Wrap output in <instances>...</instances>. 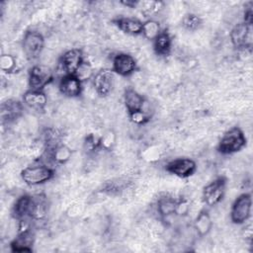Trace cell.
I'll return each mask as SVG.
<instances>
[{"label": "cell", "instance_id": "obj_1", "mask_svg": "<svg viewBox=\"0 0 253 253\" xmlns=\"http://www.w3.org/2000/svg\"><path fill=\"white\" fill-rule=\"evenodd\" d=\"M55 175L54 169L45 163L30 165L21 171V178L29 186H38L50 181Z\"/></svg>", "mask_w": 253, "mask_h": 253}, {"label": "cell", "instance_id": "obj_14", "mask_svg": "<svg viewBox=\"0 0 253 253\" xmlns=\"http://www.w3.org/2000/svg\"><path fill=\"white\" fill-rule=\"evenodd\" d=\"M92 83L97 94L101 97H106L113 89L114 72L112 69H102L93 75Z\"/></svg>", "mask_w": 253, "mask_h": 253}, {"label": "cell", "instance_id": "obj_19", "mask_svg": "<svg viewBox=\"0 0 253 253\" xmlns=\"http://www.w3.org/2000/svg\"><path fill=\"white\" fill-rule=\"evenodd\" d=\"M112 22L125 34L137 36L141 35L142 33L143 22H141L138 19L130 17H118L116 19H113Z\"/></svg>", "mask_w": 253, "mask_h": 253}, {"label": "cell", "instance_id": "obj_15", "mask_svg": "<svg viewBox=\"0 0 253 253\" xmlns=\"http://www.w3.org/2000/svg\"><path fill=\"white\" fill-rule=\"evenodd\" d=\"M124 103L129 118L139 113H146L144 111L145 98L133 88H126L125 90Z\"/></svg>", "mask_w": 253, "mask_h": 253}, {"label": "cell", "instance_id": "obj_3", "mask_svg": "<svg viewBox=\"0 0 253 253\" xmlns=\"http://www.w3.org/2000/svg\"><path fill=\"white\" fill-rule=\"evenodd\" d=\"M252 198L249 193L239 195L233 202L230 210V219L234 224H243L251 216Z\"/></svg>", "mask_w": 253, "mask_h": 253}, {"label": "cell", "instance_id": "obj_4", "mask_svg": "<svg viewBox=\"0 0 253 253\" xmlns=\"http://www.w3.org/2000/svg\"><path fill=\"white\" fill-rule=\"evenodd\" d=\"M22 47L29 60L37 59L44 47V38L37 31H27L22 40Z\"/></svg>", "mask_w": 253, "mask_h": 253}, {"label": "cell", "instance_id": "obj_20", "mask_svg": "<svg viewBox=\"0 0 253 253\" xmlns=\"http://www.w3.org/2000/svg\"><path fill=\"white\" fill-rule=\"evenodd\" d=\"M172 37L167 29L161 33L153 41V50L158 56H168L172 48Z\"/></svg>", "mask_w": 253, "mask_h": 253}, {"label": "cell", "instance_id": "obj_28", "mask_svg": "<svg viewBox=\"0 0 253 253\" xmlns=\"http://www.w3.org/2000/svg\"><path fill=\"white\" fill-rule=\"evenodd\" d=\"M121 4H123L124 6L126 7H128V8H136L138 7L139 5V1H135V0H124V1H121Z\"/></svg>", "mask_w": 253, "mask_h": 253}, {"label": "cell", "instance_id": "obj_12", "mask_svg": "<svg viewBox=\"0 0 253 253\" xmlns=\"http://www.w3.org/2000/svg\"><path fill=\"white\" fill-rule=\"evenodd\" d=\"M83 81L76 74H64L58 82L59 92L68 98H76L82 94Z\"/></svg>", "mask_w": 253, "mask_h": 253}, {"label": "cell", "instance_id": "obj_16", "mask_svg": "<svg viewBox=\"0 0 253 253\" xmlns=\"http://www.w3.org/2000/svg\"><path fill=\"white\" fill-rule=\"evenodd\" d=\"M2 124H11L24 114V104L15 99H8L1 104L0 109Z\"/></svg>", "mask_w": 253, "mask_h": 253}, {"label": "cell", "instance_id": "obj_25", "mask_svg": "<svg viewBox=\"0 0 253 253\" xmlns=\"http://www.w3.org/2000/svg\"><path fill=\"white\" fill-rule=\"evenodd\" d=\"M17 67V60L12 54H2L0 56V68L6 73L15 71Z\"/></svg>", "mask_w": 253, "mask_h": 253}, {"label": "cell", "instance_id": "obj_24", "mask_svg": "<svg viewBox=\"0 0 253 253\" xmlns=\"http://www.w3.org/2000/svg\"><path fill=\"white\" fill-rule=\"evenodd\" d=\"M203 20L196 14L189 13L182 19V26L188 31H196L201 28Z\"/></svg>", "mask_w": 253, "mask_h": 253}, {"label": "cell", "instance_id": "obj_18", "mask_svg": "<svg viewBox=\"0 0 253 253\" xmlns=\"http://www.w3.org/2000/svg\"><path fill=\"white\" fill-rule=\"evenodd\" d=\"M23 103L37 112H44L47 105V97L43 91L29 89L23 95Z\"/></svg>", "mask_w": 253, "mask_h": 253}, {"label": "cell", "instance_id": "obj_13", "mask_svg": "<svg viewBox=\"0 0 253 253\" xmlns=\"http://www.w3.org/2000/svg\"><path fill=\"white\" fill-rule=\"evenodd\" d=\"M35 244V233L31 227L22 228L17 236L11 241L12 252H32Z\"/></svg>", "mask_w": 253, "mask_h": 253}, {"label": "cell", "instance_id": "obj_17", "mask_svg": "<svg viewBox=\"0 0 253 253\" xmlns=\"http://www.w3.org/2000/svg\"><path fill=\"white\" fill-rule=\"evenodd\" d=\"M179 204L180 199H175L168 195L161 196L158 198L156 203V210L159 216L162 219H168L169 217L176 215L178 212Z\"/></svg>", "mask_w": 253, "mask_h": 253}, {"label": "cell", "instance_id": "obj_8", "mask_svg": "<svg viewBox=\"0 0 253 253\" xmlns=\"http://www.w3.org/2000/svg\"><path fill=\"white\" fill-rule=\"evenodd\" d=\"M84 55L79 48H70L62 53L59 58L58 65L64 74H76L83 62Z\"/></svg>", "mask_w": 253, "mask_h": 253}, {"label": "cell", "instance_id": "obj_6", "mask_svg": "<svg viewBox=\"0 0 253 253\" xmlns=\"http://www.w3.org/2000/svg\"><path fill=\"white\" fill-rule=\"evenodd\" d=\"M53 81L52 71L44 65H34L28 74V83L31 90L43 91V89Z\"/></svg>", "mask_w": 253, "mask_h": 253}, {"label": "cell", "instance_id": "obj_23", "mask_svg": "<svg viewBox=\"0 0 253 253\" xmlns=\"http://www.w3.org/2000/svg\"><path fill=\"white\" fill-rule=\"evenodd\" d=\"M161 31H162V29L160 27L159 22H157L156 20H153V19H149V20H146L145 22H143L141 35L145 39L153 42L156 39V37L161 33Z\"/></svg>", "mask_w": 253, "mask_h": 253}, {"label": "cell", "instance_id": "obj_27", "mask_svg": "<svg viewBox=\"0 0 253 253\" xmlns=\"http://www.w3.org/2000/svg\"><path fill=\"white\" fill-rule=\"evenodd\" d=\"M252 22H253V11H252V6H249L244 11L243 23L247 25H252Z\"/></svg>", "mask_w": 253, "mask_h": 253}, {"label": "cell", "instance_id": "obj_26", "mask_svg": "<svg viewBox=\"0 0 253 253\" xmlns=\"http://www.w3.org/2000/svg\"><path fill=\"white\" fill-rule=\"evenodd\" d=\"M115 144V134L111 131H108L103 136L100 137V147L101 149L111 150Z\"/></svg>", "mask_w": 253, "mask_h": 253}, {"label": "cell", "instance_id": "obj_2", "mask_svg": "<svg viewBox=\"0 0 253 253\" xmlns=\"http://www.w3.org/2000/svg\"><path fill=\"white\" fill-rule=\"evenodd\" d=\"M246 136L238 126H233L224 132L217 144V151L227 155L240 151L246 146Z\"/></svg>", "mask_w": 253, "mask_h": 253}, {"label": "cell", "instance_id": "obj_7", "mask_svg": "<svg viewBox=\"0 0 253 253\" xmlns=\"http://www.w3.org/2000/svg\"><path fill=\"white\" fill-rule=\"evenodd\" d=\"M229 38L232 45L237 49H251L252 47V25L245 23L236 24L230 31Z\"/></svg>", "mask_w": 253, "mask_h": 253}, {"label": "cell", "instance_id": "obj_21", "mask_svg": "<svg viewBox=\"0 0 253 253\" xmlns=\"http://www.w3.org/2000/svg\"><path fill=\"white\" fill-rule=\"evenodd\" d=\"M193 226H194L196 233L199 236L204 237L209 234V232L212 228V221H211V215L207 210H202L198 213V215L196 216V218L194 220Z\"/></svg>", "mask_w": 253, "mask_h": 253}, {"label": "cell", "instance_id": "obj_11", "mask_svg": "<svg viewBox=\"0 0 253 253\" xmlns=\"http://www.w3.org/2000/svg\"><path fill=\"white\" fill-rule=\"evenodd\" d=\"M165 170L179 178H189L196 172L197 164L191 158L180 157L169 161L165 166Z\"/></svg>", "mask_w": 253, "mask_h": 253}, {"label": "cell", "instance_id": "obj_5", "mask_svg": "<svg viewBox=\"0 0 253 253\" xmlns=\"http://www.w3.org/2000/svg\"><path fill=\"white\" fill-rule=\"evenodd\" d=\"M226 188V178L218 176L213 181L204 187L203 201L209 207H213L220 203L224 197Z\"/></svg>", "mask_w": 253, "mask_h": 253}, {"label": "cell", "instance_id": "obj_22", "mask_svg": "<svg viewBox=\"0 0 253 253\" xmlns=\"http://www.w3.org/2000/svg\"><path fill=\"white\" fill-rule=\"evenodd\" d=\"M43 144L44 150H52L58 145H60L61 141V134L58 129L55 128H46L43 133Z\"/></svg>", "mask_w": 253, "mask_h": 253}, {"label": "cell", "instance_id": "obj_9", "mask_svg": "<svg viewBox=\"0 0 253 253\" xmlns=\"http://www.w3.org/2000/svg\"><path fill=\"white\" fill-rule=\"evenodd\" d=\"M34 196L25 194L20 196L14 203L11 211L13 218L23 223L28 219H33L34 213Z\"/></svg>", "mask_w": 253, "mask_h": 253}, {"label": "cell", "instance_id": "obj_10", "mask_svg": "<svg viewBox=\"0 0 253 253\" xmlns=\"http://www.w3.org/2000/svg\"><path fill=\"white\" fill-rule=\"evenodd\" d=\"M138 66L134 57L126 52L117 53L113 57L112 71L120 76L128 77L137 71Z\"/></svg>", "mask_w": 253, "mask_h": 253}]
</instances>
